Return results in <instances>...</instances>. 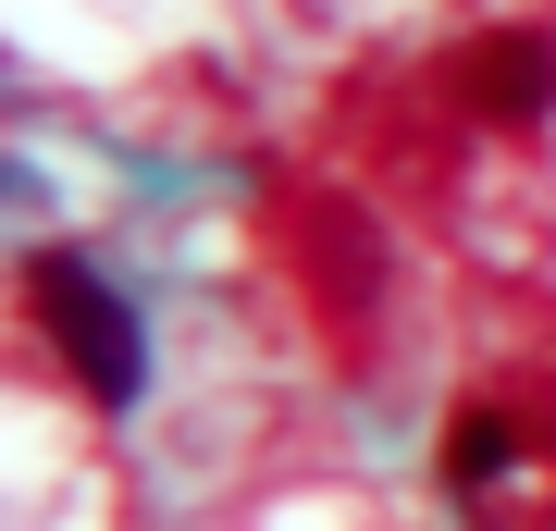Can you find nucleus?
<instances>
[{
  "mask_svg": "<svg viewBox=\"0 0 556 531\" xmlns=\"http://www.w3.org/2000/svg\"><path fill=\"white\" fill-rule=\"evenodd\" d=\"M25 309H38V334L62 346V371H75L100 408H124L137 395V321H124V296L87 273V260H25Z\"/></svg>",
  "mask_w": 556,
  "mask_h": 531,
  "instance_id": "1",
  "label": "nucleus"
},
{
  "mask_svg": "<svg viewBox=\"0 0 556 531\" xmlns=\"http://www.w3.org/2000/svg\"><path fill=\"white\" fill-rule=\"evenodd\" d=\"M457 99H470L482 124H544L556 112V50L532 38V25H507V38H482L470 62H457Z\"/></svg>",
  "mask_w": 556,
  "mask_h": 531,
  "instance_id": "2",
  "label": "nucleus"
},
{
  "mask_svg": "<svg viewBox=\"0 0 556 531\" xmlns=\"http://www.w3.org/2000/svg\"><path fill=\"white\" fill-rule=\"evenodd\" d=\"M507 457H519V420L470 395V408H457V433H445V482H457V494H482V482L507 470Z\"/></svg>",
  "mask_w": 556,
  "mask_h": 531,
  "instance_id": "3",
  "label": "nucleus"
}]
</instances>
